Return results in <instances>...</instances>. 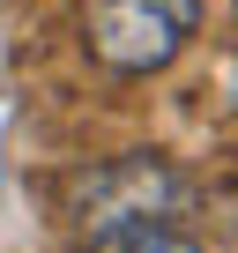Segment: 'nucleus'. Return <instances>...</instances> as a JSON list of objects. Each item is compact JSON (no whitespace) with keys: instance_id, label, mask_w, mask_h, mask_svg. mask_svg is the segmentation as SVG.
<instances>
[{"instance_id":"f257e3e1","label":"nucleus","mask_w":238,"mask_h":253,"mask_svg":"<svg viewBox=\"0 0 238 253\" xmlns=\"http://www.w3.org/2000/svg\"><path fill=\"white\" fill-rule=\"evenodd\" d=\"M201 209V179L171 157H112L97 164L82 186H75V223H82V246L89 238H112V231H134V223H194Z\"/></svg>"},{"instance_id":"f03ea898","label":"nucleus","mask_w":238,"mask_h":253,"mask_svg":"<svg viewBox=\"0 0 238 253\" xmlns=\"http://www.w3.org/2000/svg\"><path fill=\"white\" fill-rule=\"evenodd\" d=\"M208 23V0H97L82 45L112 75H164Z\"/></svg>"},{"instance_id":"7ed1b4c3","label":"nucleus","mask_w":238,"mask_h":253,"mask_svg":"<svg viewBox=\"0 0 238 253\" xmlns=\"http://www.w3.org/2000/svg\"><path fill=\"white\" fill-rule=\"evenodd\" d=\"M89 253H208V246L194 238V223H134V231L89 238Z\"/></svg>"}]
</instances>
